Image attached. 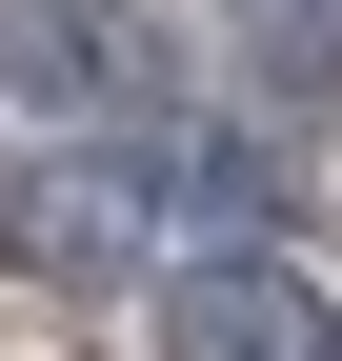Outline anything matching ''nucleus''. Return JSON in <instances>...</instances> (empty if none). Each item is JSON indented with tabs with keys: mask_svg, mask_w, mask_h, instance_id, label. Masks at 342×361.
Here are the masks:
<instances>
[{
	"mask_svg": "<svg viewBox=\"0 0 342 361\" xmlns=\"http://www.w3.org/2000/svg\"><path fill=\"white\" fill-rule=\"evenodd\" d=\"M222 61H242V101L342 121V0H222Z\"/></svg>",
	"mask_w": 342,
	"mask_h": 361,
	"instance_id": "nucleus-4",
	"label": "nucleus"
},
{
	"mask_svg": "<svg viewBox=\"0 0 342 361\" xmlns=\"http://www.w3.org/2000/svg\"><path fill=\"white\" fill-rule=\"evenodd\" d=\"M161 221H182V161H161V141H40V161H20V241L61 261V281L141 261Z\"/></svg>",
	"mask_w": 342,
	"mask_h": 361,
	"instance_id": "nucleus-2",
	"label": "nucleus"
},
{
	"mask_svg": "<svg viewBox=\"0 0 342 361\" xmlns=\"http://www.w3.org/2000/svg\"><path fill=\"white\" fill-rule=\"evenodd\" d=\"M0 101L121 121V101H141V0H0Z\"/></svg>",
	"mask_w": 342,
	"mask_h": 361,
	"instance_id": "nucleus-3",
	"label": "nucleus"
},
{
	"mask_svg": "<svg viewBox=\"0 0 342 361\" xmlns=\"http://www.w3.org/2000/svg\"><path fill=\"white\" fill-rule=\"evenodd\" d=\"M141 361H342V281L282 241H222V261H161L141 301Z\"/></svg>",
	"mask_w": 342,
	"mask_h": 361,
	"instance_id": "nucleus-1",
	"label": "nucleus"
}]
</instances>
